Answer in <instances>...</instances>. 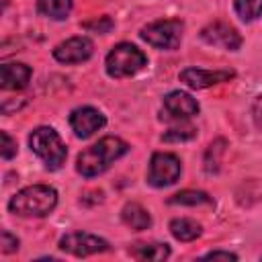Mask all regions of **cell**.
<instances>
[{
	"label": "cell",
	"instance_id": "9a60e30c",
	"mask_svg": "<svg viewBox=\"0 0 262 262\" xmlns=\"http://www.w3.org/2000/svg\"><path fill=\"white\" fill-rule=\"evenodd\" d=\"M170 233L178 239V242H192L203 233V227L188 217H178L170 221Z\"/></svg>",
	"mask_w": 262,
	"mask_h": 262
},
{
	"label": "cell",
	"instance_id": "4fadbf2b",
	"mask_svg": "<svg viewBox=\"0 0 262 262\" xmlns=\"http://www.w3.org/2000/svg\"><path fill=\"white\" fill-rule=\"evenodd\" d=\"M31 68L27 63H2L0 82L4 90H23L31 80Z\"/></svg>",
	"mask_w": 262,
	"mask_h": 262
},
{
	"label": "cell",
	"instance_id": "ac0fdd59",
	"mask_svg": "<svg viewBox=\"0 0 262 262\" xmlns=\"http://www.w3.org/2000/svg\"><path fill=\"white\" fill-rule=\"evenodd\" d=\"M170 205H186V207H199V205H211L213 199L203 190H180L168 199Z\"/></svg>",
	"mask_w": 262,
	"mask_h": 262
},
{
	"label": "cell",
	"instance_id": "7a4b0ae2",
	"mask_svg": "<svg viewBox=\"0 0 262 262\" xmlns=\"http://www.w3.org/2000/svg\"><path fill=\"white\" fill-rule=\"evenodd\" d=\"M57 205V190L47 184H33L8 201V211L20 217H45Z\"/></svg>",
	"mask_w": 262,
	"mask_h": 262
},
{
	"label": "cell",
	"instance_id": "5bb4252c",
	"mask_svg": "<svg viewBox=\"0 0 262 262\" xmlns=\"http://www.w3.org/2000/svg\"><path fill=\"white\" fill-rule=\"evenodd\" d=\"M121 219L133 231H143V229H149L151 227V215L139 203H127L121 209Z\"/></svg>",
	"mask_w": 262,
	"mask_h": 262
},
{
	"label": "cell",
	"instance_id": "9c48e42d",
	"mask_svg": "<svg viewBox=\"0 0 262 262\" xmlns=\"http://www.w3.org/2000/svg\"><path fill=\"white\" fill-rule=\"evenodd\" d=\"M199 113V102L188 94V92H182V90H172L164 96V104H162V119L170 121V119H176V121H184V119H190Z\"/></svg>",
	"mask_w": 262,
	"mask_h": 262
},
{
	"label": "cell",
	"instance_id": "44dd1931",
	"mask_svg": "<svg viewBox=\"0 0 262 262\" xmlns=\"http://www.w3.org/2000/svg\"><path fill=\"white\" fill-rule=\"evenodd\" d=\"M196 137V129L192 125H180V127H172L168 129L164 135H162V141H188V139H194Z\"/></svg>",
	"mask_w": 262,
	"mask_h": 262
},
{
	"label": "cell",
	"instance_id": "d6986e66",
	"mask_svg": "<svg viewBox=\"0 0 262 262\" xmlns=\"http://www.w3.org/2000/svg\"><path fill=\"white\" fill-rule=\"evenodd\" d=\"M237 16L246 23H252L262 16V0H233Z\"/></svg>",
	"mask_w": 262,
	"mask_h": 262
},
{
	"label": "cell",
	"instance_id": "cb8c5ba5",
	"mask_svg": "<svg viewBox=\"0 0 262 262\" xmlns=\"http://www.w3.org/2000/svg\"><path fill=\"white\" fill-rule=\"evenodd\" d=\"M0 246H2L0 250H2L4 254H12V252L18 250V239H16V235H12L10 231L4 229V231H2V244H0Z\"/></svg>",
	"mask_w": 262,
	"mask_h": 262
},
{
	"label": "cell",
	"instance_id": "ffe728a7",
	"mask_svg": "<svg viewBox=\"0 0 262 262\" xmlns=\"http://www.w3.org/2000/svg\"><path fill=\"white\" fill-rule=\"evenodd\" d=\"M225 139H215L211 145H209V149H207V154H205V170L211 174V172H217L219 170V164H221V156L225 154Z\"/></svg>",
	"mask_w": 262,
	"mask_h": 262
},
{
	"label": "cell",
	"instance_id": "30bf717a",
	"mask_svg": "<svg viewBox=\"0 0 262 262\" xmlns=\"http://www.w3.org/2000/svg\"><path fill=\"white\" fill-rule=\"evenodd\" d=\"M70 125H72L74 133H76V137L88 139V137H92L98 129H102V127L106 125V119H104V115H102L98 108H94V106H78V108H74L72 115H70Z\"/></svg>",
	"mask_w": 262,
	"mask_h": 262
},
{
	"label": "cell",
	"instance_id": "3957f363",
	"mask_svg": "<svg viewBox=\"0 0 262 262\" xmlns=\"http://www.w3.org/2000/svg\"><path fill=\"white\" fill-rule=\"evenodd\" d=\"M29 145L37 154V158H41L45 162V166L49 170H59L63 166L68 149H66L61 137L57 135V131L53 127L33 129L31 135H29Z\"/></svg>",
	"mask_w": 262,
	"mask_h": 262
},
{
	"label": "cell",
	"instance_id": "5b68a950",
	"mask_svg": "<svg viewBox=\"0 0 262 262\" xmlns=\"http://www.w3.org/2000/svg\"><path fill=\"white\" fill-rule=\"evenodd\" d=\"M182 31H184V23L180 18H162V20H154L145 25L139 31V37L151 47L172 51L180 45Z\"/></svg>",
	"mask_w": 262,
	"mask_h": 262
},
{
	"label": "cell",
	"instance_id": "8992f818",
	"mask_svg": "<svg viewBox=\"0 0 262 262\" xmlns=\"http://www.w3.org/2000/svg\"><path fill=\"white\" fill-rule=\"evenodd\" d=\"M182 166L180 160L174 154L168 151H158L149 160V170H147V182L156 188H164L174 184L180 178Z\"/></svg>",
	"mask_w": 262,
	"mask_h": 262
},
{
	"label": "cell",
	"instance_id": "52a82bcc",
	"mask_svg": "<svg viewBox=\"0 0 262 262\" xmlns=\"http://www.w3.org/2000/svg\"><path fill=\"white\" fill-rule=\"evenodd\" d=\"M59 248L68 254H74L78 258H86L92 254H100L108 250V242L94 235V233H86V231H74V233H66L59 239Z\"/></svg>",
	"mask_w": 262,
	"mask_h": 262
},
{
	"label": "cell",
	"instance_id": "8fae6325",
	"mask_svg": "<svg viewBox=\"0 0 262 262\" xmlns=\"http://www.w3.org/2000/svg\"><path fill=\"white\" fill-rule=\"evenodd\" d=\"M92 53H94V45L88 37L66 39L59 45H55V49H53V57L59 63H82V61L90 59Z\"/></svg>",
	"mask_w": 262,
	"mask_h": 262
},
{
	"label": "cell",
	"instance_id": "603a6c76",
	"mask_svg": "<svg viewBox=\"0 0 262 262\" xmlns=\"http://www.w3.org/2000/svg\"><path fill=\"white\" fill-rule=\"evenodd\" d=\"M0 137H2V158L4 160H10V158H14L16 156V141L6 133V131H2L0 133Z\"/></svg>",
	"mask_w": 262,
	"mask_h": 262
},
{
	"label": "cell",
	"instance_id": "277c9868",
	"mask_svg": "<svg viewBox=\"0 0 262 262\" xmlns=\"http://www.w3.org/2000/svg\"><path fill=\"white\" fill-rule=\"evenodd\" d=\"M145 66H147L145 53L139 47L131 45V43H119V45H115L108 51L106 59H104V68H106V74L111 78H129V76H135Z\"/></svg>",
	"mask_w": 262,
	"mask_h": 262
},
{
	"label": "cell",
	"instance_id": "e0dca14e",
	"mask_svg": "<svg viewBox=\"0 0 262 262\" xmlns=\"http://www.w3.org/2000/svg\"><path fill=\"white\" fill-rule=\"evenodd\" d=\"M72 4H74L72 0H37V10L47 18L63 20L70 14Z\"/></svg>",
	"mask_w": 262,
	"mask_h": 262
},
{
	"label": "cell",
	"instance_id": "6da1fadb",
	"mask_svg": "<svg viewBox=\"0 0 262 262\" xmlns=\"http://www.w3.org/2000/svg\"><path fill=\"white\" fill-rule=\"evenodd\" d=\"M127 151H129V145L123 139H119L115 135H106L98 143L80 151V156L76 160V170L86 178H94V176L106 172L111 168V164L117 162L119 158H123Z\"/></svg>",
	"mask_w": 262,
	"mask_h": 262
},
{
	"label": "cell",
	"instance_id": "d4e9b609",
	"mask_svg": "<svg viewBox=\"0 0 262 262\" xmlns=\"http://www.w3.org/2000/svg\"><path fill=\"white\" fill-rule=\"evenodd\" d=\"M205 258L207 260H237V254H233V252H223V250H213V252H209V254H205Z\"/></svg>",
	"mask_w": 262,
	"mask_h": 262
},
{
	"label": "cell",
	"instance_id": "7402d4cb",
	"mask_svg": "<svg viewBox=\"0 0 262 262\" xmlns=\"http://www.w3.org/2000/svg\"><path fill=\"white\" fill-rule=\"evenodd\" d=\"M113 27H115V23L111 20V16H98L94 20L84 23V29L86 31H92V33H108Z\"/></svg>",
	"mask_w": 262,
	"mask_h": 262
},
{
	"label": "cell",
	"instance_id": "2e32d148",
	"mask_svg": "<svg viewBox=\"0 0 262 262\" xmlns=\"http://www.w3.org/2000/svg\"><path fill=\"white\" fill-rule=\"evenodd\" d=\"M129 254L137 260H164L170 256V248L168 244H133L129 248Z\"/></svg>",
	"mask_w": 262,
	"mask_h": 262
},
{
	"label": "cell",
	"instance_id": "ba28073f",
	"mask_svg": "<svg viewBox=\"0 0 262 262\" xmlns=\"http://www.w3.org/2000/svg\"><path fill=\"white\" fill-rule=\"evenodd\" d=\"M201 39L209 45H215V47H221L227 51H237L242 47V35L237 33V29H233L231 25L221 23V20H215V23H209L207 27H203Z\"/></svg>",
	"mask_w": 262,
	"mask_h": 262
},
{
	"label": "cell",
	"instance_id": "484cf974",
	"mask_svg": "<svg viewBox=\"0 0 262 262\" xmlns=\"http://www.w3.org/2000/svg\"><path fill=\"white\" fill-rule=\"evenodd\" d=\"M252 115H254V121L258 127H262V92L256 96L254 104H252Z\"/></svg>",
	"mask_w": 262,
	"mask_h": 262
},
{
	"label": "cell",
	"instance_id": "7c38bea8",
	"mask_svg": "<svg viewBox=\"0 0 262 262\" xmlns=\"http://www.w3.org/2000/svg\"><path fill=\"white\" fill-rule=\"evenodd\" d=\"M235 76L233 70H201V68H186L180 72V82H184L188 88L203 90L211 88L221 82H229Z\"/></svg>",
	"mask_w": 262,
	"mask_h": 262
}]
</instances>
